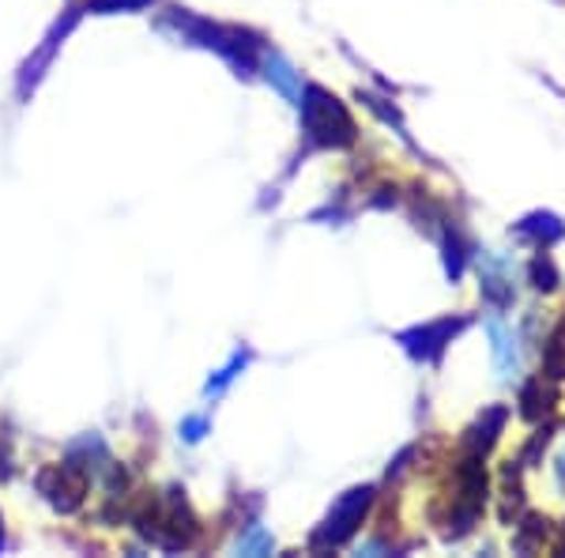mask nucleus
I'll list each match as a JSON object with an SVG mask.
<instances>
[{
  "label": "nucleus",
  "mask_w": 565,
  "mask_h": 558,
  "mask_svg": "<svg viewBox=\"0 0 565 558\" xmlns=\"http://www.w3.org/2000/svg\"><path fill=\"white\" fill-rule=\"evenodd\" d=\"M298 106H302V133L309 148H351L354 144V136H359L354 117L324 87H306Z\"/></svg>",
  "instance_id": "obj_1"
},
{
  "label": "nucleus",
  "mask_w": 565,
  "mask_h": 558,
  "mask_svg": "<svg viewBox=\"0 0 565 558\" xmlns=\"http://www.w3.org/2000/svg\"><path fill=\"white\" fill-rule=\"evenodd\" d=\"M370 502H373V487L348 491L332 506V514L324 517V525L317 528L309 544H313V547H340V544H348V539L359 533V525H362V517H366Z\"/></svg>",
  "instance_id": "obj_2"
},
{
  "label": "nucleus",
  "mask_w": 565,
  "mask_h": 558,
  "mask_svg": "<svg viewBox=\"0 0 565 558\" xmlns=\"http://www.w3.org/2000/svg\"><path fill=\"white\" fill-rule=\"evenodd\" d=\"M39 491H42V498L57 509V514H72V509H79V502H84V494H87L84 464L72 456V461H65V464H53V468L39 472Z\"/></svg>",
  "instance_id": "obj_3"
},
{
  "label": "nucleus",
  "mask_w": 565,
  "mask_h": 558,
  "mask_svg": "<svg viewBox=\"0 0 565 558\" xmlns=\"http://www.w3.org/2000/svg\"><path fill=\"white\" fill-rule=\"evenodd\" d=\"M79 15H84V12H76V8H72V12L65 15V23H53V31H50V39H45V45H42L39 53H34L31 61H26L23 72H20V98H26V91H34V84H39V80L45 76V69H50L53 53H57V45L68 39L72 27L79 23Z\"/></svg>",
  "instance_id": "obj_4"
},
{
  "label": "nucleus",
  "mask_w": 565,
  "mask_h": 558,
  "mask_svg": "<svg viewBox=\"0 0 565 558\" xmlns=\"http://www.w3.org/2000/svg\"><path fill=\"white\" fill-rule=\"evenodd\" d=\"M460 328L463 322H434V325L412 328V333H404L399 340H404V347L415 359H437V355L445 351V344H452V336H457Z\"/></svg>",
  "instance_id": "obj_5"
},
{
  "label": "nucleus",
  "mask_w": 565,
  "mask_h": 558,
  "mask_svg": "<svg viewBox=\"0 0 565 558\" xmlns=\"http://www.w3.org/2000/svg\"><path fill=\"white\" fill-rule=\"evenodd\" d=\"M264 69H268V84L276 87V91H282V95L290 98V103H302V80H298V72H295V65H290L282 53H264Z\"/></svg>",
  "instance_id": "obj_6"
},
{
  "label": "nucleus",
  "mask_w": 565,
  "mask_h": 558,
  "mask_svg": "<svg viewBox=\"0 0 565 558\" xmlns=\"http://www.w3.org/2000/svg\"><path fill=\"white\" fill-rule=\"evenodd\" d=\"M505 427V411L501 408H490L487 415L479 419L476 427L468 430V445L476 453H482V450H490V445H494V438H498V430Z\"/></svg>",
  "instance_id": "obj_7"
},
{
  "label": "nucleus",
  "mask_w": 565,
  "mask_h": 558,
  "mask_svg": "<svg viewBox=\"0 0 565 558\" xmlns=\"http://www.w3.org/2000/svg\"><path fill=\"white\" fill-rule=\"evenodd\" d=\"M490 336H494V359L501 373H513L516 370V336L509 333L501 322H490Z\"/></svg>",
  "instance_id": "obj_8"
},
{
  "label": "nucleus",
  "mask_w": 565,
  "mask_h": 558,
  "mask_svg": "<svg viewBox=\"0 0 565 558\" xmlns=\"http://www.w3.org/2000/svg\"><path fill=\"white\" fill-rule=\"evenodd\" d=\"M543 366H546V373H551L554 381L565 378V333L551 336V344H546V351H543Z\"/></svg>",
  "instance_id": "obj_9"
},
{
  "label": "nucleus",
  "mask_w": 565,
  "mask_h": 558,
  "mask_svg": "<svg viewBox=\"0 0 565 558\" xmlns=\"http://www.w3.org/2000/svg\"><path fill=\"white\" fill-rule=\"evenodd\" d=\"M154 0H87L84 12L90 15H114V12H140V8H151Z\"/></svg>",
  "instance_id": "obj_10"
},
{
  "label": "nucleus",
  "mask_w": 565,
  "mask_h": 558,
  "mask_svg": "<svg viewBox=\"0 0 565 558\" xmlns=\"http://www.w3.org/2000/svg\"><path fill=\"white\" fill-rule=\"evenodd\" d=\"M245 362H249V351H245V355H234V362L226 366V370H218L215 378L207 381V389H204L207 397H218V392H223L226 386H231V381L238 378V370H245Z\"/></svg>",
  "instance_id": "obj_11"
},
{
  "label": "nucleus",
  "mask_w": 565,
  "mask_h": 558,
  "mask_svg": "<svg viewBox=\"0 0 565 558\" xmlns=\"http://www.w3.org/2000/svg\"><path fill=\"white\" fill-rule=\"evenodd\" d=\"M238 551L242 555H264V551H271V536L264 533V528H249V533L238 539Z\"/></svg>",
  "instance_id": "obj_12"
},
{
  "label": "nucleus",
  "mask_w": 565,
  "mask_h": 558,
  "mask_svg": "<svg viewBox=\"0 0 565 558\" xmlns=\"http://www.w3.org/2000/svg\"><path fill=\"white\" fill-rule=\"evenodd\" d=\"M532 280H535V287H540V291H551L554 283H558V272H554L551 261L540 257V261L532 264Z\"/></svg>",
  "instance_id": "obj_13"
},
{
  "label": "nucleus",
  "mask_w": 565,
  "mask_h": 558,
  "mask_svg": "<svg viewBox=\"0 0 565 558\" xmlns=\"http://www.w3.org/2000/svg\"><path fill=\"white\" fill-rule=\"evenodd\" d=\"M207 419L204 415H193V419H185V423H181V434H185V442H200V438L207 434Z\"/></svg>",
  "instance_id": "obj_14"
},
{
  "label": "nucleus",
  "mask_w": 565,
  "mask_h": 558,
  "mask_svg": "<svg viewBox=\"0 0 565 558\" xmlns=\"http://www.w3.org/2000/svg\"><path fill=\"white\" fill-rule=\"evenodd\" d=\"M0 551H4V520H0Z\"/></svg>",
  "instance_id": "obj_15"
}]
</instances>
